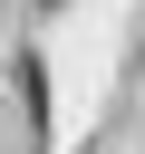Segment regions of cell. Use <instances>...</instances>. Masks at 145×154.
Wrapping results in <instances>:
<instances>
[{
	"label": "cell",
	"mask_w": 145,
	"mask_h": 154,
	"mask_svg": "<svg viewBox=\"0 0 145 154\" xmlns=\"http://www.w3.org/2000/svg\"><path fill=\"white\" fill-rule=\"evenodd\" d=\"M19 106H29V144L48 154V58L39 48H19Z\"/></svg>",
	"instance_id": "1"
},
{
	"label": "cell",
	"mask_w": 145,
	"mask_h": 154,
	"mask_svg": "<svg viewBox=\"0 0 145 154\" xmlns=\"http://www.w3.org/2000/svg\"><path fill=\"white\" fill-rule=\"evenodd\" d=\"M29 10H68V0H29Z\"/></svg>",
	"instance_id": "2"
}]
</instances>
